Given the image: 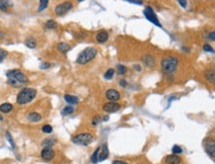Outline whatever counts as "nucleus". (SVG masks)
<instances>
[{
  "mask_svg": "<svg viewBox=\"0 0 215 164\" xmlns=\"http://www.w3.org/2000/svg\"><path fill=\"white\" fill-rule=\"evenodd\" d=\"M203 146H204L206 152L211 156L212 159L215 157V143L212 139H206L203 141Z\"/></svg>",
  "mask_w": 215,
  "mask_h": 164,
  "instance_id": "nucleus-9",
  "label": "nucleus"
},
{
  "mask_svg": "<svg viewBox=\"0 0 215 164\" xmlns=\"http://www.w3.org/2000/svg\"><path fill=\"white\" fill-rule=\"evenodd\" d=\"M203 50H204L205 52H214V50L213 48L211 47L210 45H207V44H205L204 46H203Z\"/></svg>",
  "mask_w": 215,
  "mask_h": 164,
  "instance_id": "nucleus-32",
  "label": "nucleus"
},
{
  "mask_svg": "<svg viewBox=\"0 0 215 164\" xmlns=\"http://www.w3.org/2000/svg\"><path fill=\"white\" fill-rule=\"evenodd\" d=\"M6 75H7L8 78V83L10 85H12V86L18 87L28 82L27 76L22 73L20 70H18V69H13V70L7 71Z\"/></svg>",
  "mask_w": 215,
  "mask_h": 164,
  "instance_id": "nucleus-1",
  "label": "nucleus"
},
{
  "mask_svg": "<svg viewBox=\"0 0 215 164\" xmlns=\"http://www.w3.org/2000/svg\"><path fill=\"white\" fill-rule=\"evenodd\" d=\"M117 71L119 74H125L127 71V68H126V66H124L123 64H118L117 65Z\"/></svg>",
  "mask_w": 215,
  "mask_h": 164,
  "instance_id": "nucleus-26",
  "label": "nucleus"
},
{
  "mask_svg": "<svg viewBox=\"0 0 215 164\" xmlns=\"http://www.w3.org/2000/svg\"><path fill=\"white\" fill-rule=\"evenodd\" d=\"M41 156L44 160L46 161H50L52 160L55 157V151L52 149L51 147H45L41 152Z\"/></svg>",
  "mask_w": 215,
  "mask_h": 164,
  "instance_id": "nucleus-11",
  "label": "nucleus"
},
{
  "mask_svg": "<svg viewBox=\"0 0 215 164\" xmlns=\"http://www.w3.org/2000/svg\"><path fill=\"white\" fill-rule=\"evenodd\" d=\"M57 26H58V24L54 20H49L46 23V27H47L48 29H55V28H57Z\"/></svg>",
  "mask_w": 215,
  "mask_h": 164,
  "instance_id": "nucleus-24",
  "label": "nucleus"
},
{
  "mask_svg": "<svg viewBox=\"0 0 215 164\" xmlns=\"http://www.w3.org/2000/svg\"><path fill=\"white\" fill-rule=\"evenodd\" d=\"M58 50L61 54H67L71 50V46L67 45V43H60L58 45Z\"/></svg>",
  "mask_w": 215,
  "mask_h": 164,
  "instance_id": "nucleus-15",
  "label": "nucleus"
},
{
  "mask_svg": "<svg viewBox=\"0 0 215 164\" xmlns=\"http://www.w3.org/2000/svg\"><path fill=\"white\" fill-rule=\"evenodd\" d=\"M37 91L33 88H24L19 92L17 96V103L20 105H25L36 97Z\"/></svg>",
  "mask_w": 215,
  "mask_h": 164,
  "instance_id": "nucleus-2",
  "label": "nucleus"
},
{
  "mask_svg": "<svg viewBox=\"0 0 215 164\" xmlns=\"http://www.w3.org/2000/svg\"><path fill=\"white\" fill-rule=\"evenodd\" d=\"M205 78L207 81L209 82H214L215 80V73H214V70H207L205 72Z\"/></svg>",
  "mask_w": 215,
  "mask_h": 164,
  "instance_id": "nucleus-20",
  "label": "nucleus"
},
{
  "mask_svg": "<svg viewBox=\"0 0 215 164\" xmlns=\"http://www.w3.org/2000/svg\"><path fill=\"white\" fill-rule=\"evenodd\" d=\"M103 121H108V117H104V120Z\"/></svg>",
  "mask_w": 215,
  "mask_h": 164,
  "instance_id": "nucleus-41",
  "label": "nucleus"
},
{
  "mask_svg": "<svg viewBox=\"0 0 215 164\" xmlns=\"http://www.w3.org/2000/svg\"><path fill=\"white\" fill-rule=\"evenodd\" d=\"M120 86L122 87H126L127 86V81L125 79H121L120 80Z\"/></svg>",
  "mask_w": 215,
  "mask_h": 164,
  "instance_id": "nucleus-36",
  "label": "nucleus"
},
{
  "mask_svg": "<svg viewBox=\"0 0 215 164\" xmlns=\"http://www.w3.org/2000/svg\"><path fill=\"white\" fill-rule=\"evenodd\" d=\"M74 111L73 107L71 106H67L65 107V108L61 110V115L63 116H67V115H69V114H71L72 112Z\"/></svg>",
  "mask_w": 215,
  "mask_h": 164,
  "instance_id": "nucleus-21",
  "label": "nucleus"
},
{
  "mask_svg": "<svg viewBox=\"0 0 215 164\" xmlns=\"http://www.w3.org/2000/svg\"><path fill=\"white\" fill-rule=\"evenodd\" d=\"M71 9H72V3H71V2H63V3H61L56 6L55 13L57 15H59V16H63V15L67 14Z\"/></svg>",
  "mask_w": 215,
  "mask_h": 164,
  "instance_id": "nucleus-8",
  "label": "nucleus"
},
{
  "mask_svg": "<svg viewBox=\"0 0 215 164\" xmlns=\"http://www.w3.org/2000/svg\"><path fill=\"white\" fill-rule=\"evenodd\" d=\"M48 4H49V1H48V0H41V1H40V6H39V9H38L39 12H42L44 9H46V7L48 6Z\"/></svg>",
  "mask_w": 215,
  "mask_h": 164,
  "instance_id": "nucleus-23",
  "label": "nucleus"
},
{
  "mask_svg": "<svg viewBox=\"0 0 215 164\" xmlns=\"http://www.w3.org/2000/svg\"><path fill=\"white\" fill-rule=\"evenodd\" d=\"M183 152V149H181V146H179V145H174L173 146V153L174 154H179V153H181Z\"/></svg>",
  "mask_w": 215,
  "mask_h": 164,
  "instance_id": "nucleus-29",
  "label": "nucleus"
},
{
  "mask_svg": "<svg viewBox=\"0 0 215 164\" xmlns=\"http://www.w3.org/2000/svg\"><path fill=\"white\" fill-rule=\"evenodd\" d=\"M10 5V3L8 1H0V9L2 11H6L8 8V6Z\"/></svg>",
  "mask_w": 215,
  "mask_h": 164,
  "instance_id": "nucleus-27",
  "label": "nucleus"
},
{
  "mask_svg": "<svg viewBox=\"0 0 215 164\" xmlns=\"http://www.w3.org/2000/svg\"><path fill=\"white\" fill-rule=\"evenodd\" d=\"M108 155H109L108 147H107V144L104 143V144H102L100 147L96 148V150L94 151V153L92 154V156H91V162L96 163V162H99V161H103L108 157Z\"/></svg>",
  "mask_w": 215,
  "mask_h": 164,
  "instance_id": "nucleus-5",
  "label": "nucleus"
},
{
  "mask_svg": "<svg viewBox=\"0 0 215 164\" xmlns=\"http://www.w3.org/2000/svg\"><path fill=\"white\" fill-rule=\"evenodd\" d=\"M209 39L211 40L212 42H214L215 41V32H211L210 33V35H209Z\"/></svg>",
  "mask_w": 215,
  "mask_h": 164,
  "instance_id": "nucleus-37",
  "label": "nucleus"
},
{
  "mask_svg": "<svg viewBox=\"0 0 215 164\" xmlns=\"http://www.w3.org/2000/svg\"><path fill=\"white\" fill-rule=\"evenodd\" d=\"M50 66H51V64H50L49 62H44V63H42V64L40 65V68L41 69H46V68H49Z\"/></svg>",
  "mask_w": 215,
  "mask_h": 164,
  "instance_id": "nucleus-33",
  "label": "nucleus"
},
{
  "mask_svg": "<svg viewBox=\"0 0 215 164\" xmlns=\"http://www.w3.org/2000/svg\"><path fill=\"white\" fill-rule=\"evenodd\" d=\"M112 164H127V163L125 162V161H119V160H117V161H114Z\"/></svg>",
  "mask_w": 215,
  "mask_h": 164,
  "instance_id": "nucleus-39",
  "label": "nucleus"
},
{
  "mask_svg": "<svg viewBox=\"0 0 215 164\" xmlns=\"http://www.w3.org/2000/svg\"><path fill=\"white\" fill-rule=\"evenodd\" d=\"M120 109H121L120 104H118V103H116V102H108V103H106V104H104V106H103V111L107 113L118 112Z\"/></svg>",
  "mask_w": 215,
  "mask_h": 164,
  "instance_id": "nucleus-10",
  "label": "nucleus"
},
{
  "mask_svg": "<svg viewBox=\"0 0 215 164\" xmlns=\"http://www.w3.org/2000/svg\"><path fill=\"white\" fill-rule=\"evenodd\" d=\"M42 117L40 114L38 113H30L29 115H28V120H29L30 122H39L41 121Z\"/></svg>",
  "mask_w": 215,
  "mask_h": 164,
  "instance_id": "nucleus-18",
  "label": "nucleus"
},
{
  "mask_svg": "<svg viewBox=\"0 0 215 164\" xmlns=\"http://www.w3.org/2000/svg\"><path fill=\"white\" fill-rule=\"evenodd\" d=\"M179 3L181 4L183 8H186V6H187V2L184 1V0H179Z\"/></svg>",
  "mask_w": 215,
  "mask_h": 164,
  "instance_id": "nucleus-35",
  "label": "nucleus"
},
{
  "mask_svg": "<svg viewBox=\"0 0 215 164\" xmlns=\"http://www.w3.org/2000/svg\"><path fill=\"white\" fill-rule=\"evenodd\" d=\"M106 97L107 99H109L111 102H116L117 100L120 99V93L117 90H114V89H109L106 92Z\"/></svg>",
  "mask_w": 215,
  "mask_h": 164,
  "instance_id": "nucleus-12",
  "label": "nucleus"
},
{
  "mask_svg": "<svg viewBox=\"0 0 215 164\" xmlns=\"http://www.w3.org/2000/svg\"><path fill=\"white\" fill-rule=\"evenodd\" d=\"M6 56H7V52L4 51V50L0 49V62H3V60L6 58Z\"/></svg>",
  "mask_w": 215,
  "mask_h": 164,
  "instance_id": "nucleus-31",
  "label": "nucleus"
},
{
  "mask_svg": "<svg viewBox=\"0 0 215 164\" xmlns=\"http://www.w3.org/2000/svg\"><path fill=\"white\" fill-rule=\"evenodd\" d=\"M12 109H13V106L10 103H4V104H2L1 106H0V111L3 113H9L11 112Z\"/></svg>",
  "mask_w": 215,
  "mask_h": 164,
  "instance_id": "nucleus-19",
  "label": "nucleus"
},
{
  "mask_svg": "<svg viewBox=\"0 0 215 164\" xmlns=\"http://www.w3.org/2000/svg\"><path fill=\"white\" fill-rule=\"evenodd\" d=\"M6 137H7V139H8V141L10 143V144H11V146H12L13 148L15 147V143H14V141L12 139V137H11V135L9 133H6Z\"/></svg>",
  "mask_w": 215,
  "mask_h": 164,
  "instance_id": "nucleus-30",
  "label": "nucleus"
},
{
  "mask_svg": "<svg viewBox=\"0 0 215 164\" xmlns=\"http://www.w3.org/2000/svg\"><path fill=\"white\" fill-rule=\"evenodd\" d=\"M0 120H2V117H1V116H0Z\"/></svg>",
  "mask_w": 215,
  "mask_h": 164,
  "instance_id": "nucleus-42",
  "label": "nucleus"
},
{
  "mask_svg": "<svg viewBox=\"0 0 215 164\" xmlns=\"http://www.w3.org/2000/svg\"><path fill=\"white\" fill-rule=\"evenodd\" d=\"M108 39H109V35L106 31H100L96 35V41L100 44H103V43H105V42H107Z\"/></svg>",
  "mask_w": 215,
  "mask_h": 164,
  "instance_id": "nucleus-13",
  "label": "nucleus"
},
{
  "mask_svg": "<svg viewBox=\"0 0 215 164\" xmlns=\"http://www.w3.org/2000/svg\"><path fill=\"white\" fill-rule=\"evenodd\" d=\"M26 46H27L28 48H30V49H34V48H36L37 43L33 38H29L26 40Z\"/></svg>",
  "mask_w": 215,
  "mask_h": 164,
  "instance_id": "nucleus-22",
  "label": "nucleus"
},
{
  "mask_svg": "<svg viewBox=\"0 0 215 164\" xmlns=\"http://www.w3.org/2000/svg\"><path fill=\"white\" fill-rule=\"evenodd\" d=\"M65 100L67 101L69 104L71 105H75L78 103V98L76 96H72V95H65Z\"/></svg>",
  "mask_w": 215,
  "mask_h": 164,
  "instance_id": "nucleus-17",
  "label": "nucleus"
},
{
  "mask_svg": "<svg viewBox=\"0 0 215 164\" xmlns=\"http://www.w3.org/2000/svg\"><path fill=\"white\" fill-rule=\"evenodd\" d=\"M127 1L130 2V3L138 4V5H142V4H143V2H142V1H137V0H127Z\"/></svg>",
  "mask_w": 215,
  "mask_h": 164,
  "instance_id": "nucleus-34",
  "label": "nucleus"
},
{
  "mask_svg": "<svg viewBox=\"0 0 215 164\" xmlns=\"http://www.w3.org/2000/svg\"><path fill=\"white\" fill-rule=\"evenodd\" d=\"M143 62L145 63V65L149 67H152L155 64V60H154L152 56H145L143 58Z\"/></svg>",
  "mask_w": 215,
  "mask_h": 164,
  "instance_id": "nucleus-16",
  "label": "nucleus"
},
{
  "mask_svg": "<svg viewBox=\"0 0 215 164\" xmlns=\"http://www.w3.org/2000/svg\"><path fill=\"white\" fill-rule=\"evenodd\" d=\"M181 159L175 154L168 155V156L166 157V164H179L181 163Z\"/></svg>",
  "mask_w": 215,
  "mask_h": 164,
  "instance_id": "nucleus-14",
  "label": "nucleus"
},
{
  "mask_svg": "<svg viewBox=\"0 0 215 164\" xmlns=\"http://www.w3.org/2000/svg\"><path fill=\"white\" fill-rule=\"evenodd\" d=\"M42 131L46 133H51L53 132V128H52V126H50V125H45V126L42 128Z\"/></svg>",
  "mask_w": 215,
  "mask_h": 164,
  "instance_id": "nucleus-28",
  "label": "nucleus"
},
{
  "mask_svg": "<svg viewBox=\"0 0 215 164\" xmlns=\"http://www.w3.org/2000/svg\"><path fill=\"white\" fill-rule=\"evenodd\" d=\"M99 120H100V117H99V116H95V117H94V119H93V125H96V124H97L98 122H99Z\"/></svg>",
  "mask_w": 215,
  "mask_h": 164,
  "instance_id": "nucleus-38",
  "label": "nucleus"
},
{
  "mask_svg": "<svg viewBox=\"0 0 215 164\" xmlns=\"http://www.w3.org/2000/svg\"><path fill=\"white\" fill-rule=\"evenodd\" d=\"M144 15H145V17H146L147 20L152 22L153 24H155V25L158 26V27H162V25H161V23H160L159 19H158L157 15H156L155 11L153 10V8L151 7V6H148V7L145 8Z\"/></svg>",
  "mask_w": 215,
  "mask_h": 164,
  "instance_id": "nucleus-7",
  "label": "nucleus"
},
{
  "mask_svg": "<svg viewBox=\"0 0 215 164\" xmlns=\"http://www.w3.org/2000/svg\"><path fill=\"white\" fill-rule=\"evenodd\" d=\"M134 67H135V69H136V70H138V71H141V66H140V65H138V64H135V65H134Z\"/></svg>",
  "mask_w": 215,
  "mask_h": 164,
  "instance_id": "nucleus-40",
  "label": "nucleus"
},
{
  "mask_svg": "<svg viewBox=\"0 0 215 164\" xmlns=\"http://www.w3.org/2000/svg\"><path fill=\"white\" fill-rule=\"evenodd\" d=\"M93 141V135L89 133H78L72 139V141L80 145H88Z\"/></svg>",
  "mask_w": 215,
  "mask_h": 164,
  "instance_id": "nucleus-6",
  "label": "nucleus"
},
{
  "mask_svg": "<svg viewBox=\"0 0 215 164\" xmlns=\"http://www.w3.org/2000/svg\"><path fill=\"white\" fill-rule=\"evenodd\" d=\"M113 75H114V69L110 68V69H108V70L106 71V73L104 74V78L105 79H111V78L113 77Z\"/></svg>",
  "mask_w": 215,
  "mask_h": 164,
  "instance_id": "nucleus-25",
  "label": "nucleus"
},
{
  "mask_svg": "<svg viewBox=\"0 0 215 164\" xmlns=\"http://www.w3.org/2000/svg\"><path fill=\"white\" fill-rule=\"evenodd\" d=\"M177 63H179V60H177V58L175 56H166V58H164L162 60V69L166 74H171L177 69Z\"/></svg>",
  "mask_w": 215,
  "mask_h": 164,
  "instance_id": "nucleus-3",
  "label": "nucleus"
},
{
  "mask_svg": "<svg viewBox=\"0 0 215 164\" xmlns=\"http://www.w3.org/2000/svg\"><path fill=\"white\" fill-rule=\"evenodd\" d=\"M97 54V51L94 48H86L85 50L80 52L78 56V60H76V62L78 64H85V63L89 62L90 60H93L94 58Z\"/></svg>",
  "mask_w": 215,
  "mask_h": 164,
  "instance_id": "nucleus-4",
  "label": "nucleus"
}]
</instances>
